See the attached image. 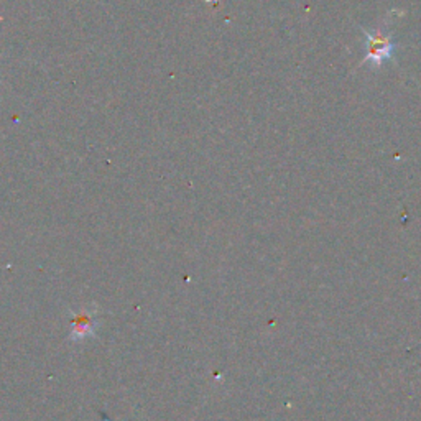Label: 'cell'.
<instances>
[{"label":"cell","mask_w":421,"mask_h":421,"mask_svg":"<svg viewBox=\"0 0 421 421\" xmlns=\"http://www.w3.org/2000/svg\"><path fill=\"white\" fill-rule=\"evenodd\" d=\"M69 318V341L83 343L89 338H94L99 328L98 310L94 308H81L79 311H71Z\"/></svg>","instance_id":"6da1fadb"},{"label":"cell","mask_w":421,"mask_h":421,"mask_svg":"<svg viewBox=\"0 0 421 421\" xmlns=\"http://www.w3.org/2000/svg\"><path fill=\"white\" fill-rule=\"evenodd\" d=\"M364 33L367 36V55L362 63L370 61L374 66H382L383 61L393 55L395 41L390 38V35L385 33L383 26H378L374 33L367 30H364Z\"/></svg>","instance_id":"7a4b0ae2"}]
</instances>
